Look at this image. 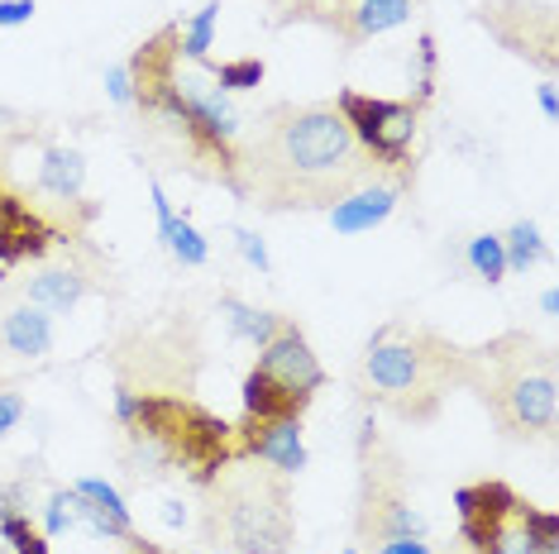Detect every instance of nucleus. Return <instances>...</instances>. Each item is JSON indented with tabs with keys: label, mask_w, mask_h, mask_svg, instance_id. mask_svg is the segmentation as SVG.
<instances>
[{
	"label": "nucleus",
	"mask_w": 559,
	"mask_h": 554,
	"mask_svg": "<svg viewBox=\"0 0 559 554\" xmlns=\"http://www.w3.org/2000/svg\"><path fill=\"white\" fill-rule=\"evenodd\" d=\"M373 178V158L335 106H273L235 144V196L263 210H330Z\"/></svg>",
	"instance_id": "1"
},
{
	"label": "nucleus",
	"mask_w": 559,
	"mask_h": 554,
	"mask_svg": "<svg viewBox=\"0 0 559 554\" xmlns=\"http://www.w3.org/2000/svg\"><path fill=\"white\" fill-rule=\"evenodd\" d=\"M206 497V535L221 540L235 554H287L297 540V521H292V493L287 478L263 469H239L225 463L211 478Z\"/></svg>",
	"instance_id": "2"
},
{
	"label": "nucleus",
	"mask_w": 559,
	"mask_h": 554,
	"mask_svg": "<svg viewBox=\"0 0 559 554\" xmlns=\"http://www.w3.org/2000/svg\"><path fill=\"white\" fill-rule=\"evenodd\" d=\"M460 383L488 401L507 435H545L555 425L550 359L526 335H502L478 354H460Z\"/></svg>",
	"instance_id": "3"
},
{
	"label": "nucleus",
	"mask_w": 559,
	"mask_h": 554,
	"mask_svg": "<svg viewBox=\"0 0 559 554\" xmlns=\"http://www.w3.org/2000/svg\"><path fill=\"white\" fill-rule=\"evenodd\" d=\"M364 373L392 411L412 416V421H430L440 411L444 383H460V349L440 345L436 335L388 339V330H378L368 345Z\"/></svg>",
	"instance_id": "4"
},
{
	"label": "nucleus",
	"mask_w": 559,
	"mask_h": 554,
	"mask_svg": "<svg viewBox=\"0 0 559 554\" xmlns=\"http://www.w3.org/2000/svg\"><path fill=\"white\" fill-rule=\"evenodd\" d=\"M335 110L345 116L349 134L359 138V148L373 162H388V168L406 162V148H412V138H416V106H406V100L359 96V92H340Z\"/></svg>",
	"instance_id": "5"
},
{
	"label": "nucleus",
	"mask_w": 559,
	"mask_h": 554,
	"mask_svg": "<svg viewBox=\"0 0 559 554\" xmlns=\"http://www.w3.org/2000/svg\"><path fill=\"white\" fill-rule=\"evenodd\" d=\"M454 507H460V535H464V545L478 554L516 516L521 497L507 483H498V478H488V483L460 487V493H454Z\"/></svg>",
	"instance_id": "6"
},
{
	"label": "nucleus",
	"mask_w": 559,
	"mask_h": 554,
	"mask_svg": "<svg viewBox=\"0 0 559 554\" xmlns=\"http://www.w3.org/2000/svg\"><path fill=\"white\" fill-rule=\"evenodd\" d=\"M235 459H259L273 473H301L307 469V445H301V421H245V431H235Z\"/></svg>",
	"instance_id": "7"
},
{
	"label": "nucleus",
	"mask_w": 559,
	"mask_h": 554,
	"mask_svg": "<svg viewBox=\"0 0 559 554\" xmlns=\"http://www.w3.org/2000/svg\"><path fill=\"white\" fill-rule=\"evenodd\" d=\"M253 369H263L269 377H277L283 387H292V393H307L316 397V387L325 383V369H321V359L311 354V345H307V335L297 330V325H283L269 345L259 349V363Z\"/></svg>",
	"instance_id": "8"
},
{
	"label": "nucleus",
	"mask_w": 559,
	"mask_h": 554,
	"mask_svg": "<svg viewBox=\"0 0 559 554\" xmlns=\"http://www.w3.org/2000/svg\"><path fill=\"white\" fill-rule=\"evenodd\" d=\"M0 349L10 359H44L53 349V316L34 301H15V306L0 311Z\"/></svg>",
	"instance_id": "9"
},
{
	"label": "nucleus",
	"mask_w": 559,
	"mask_h": 554,
	"mask_svg": "<svg viewBox=\"0 0 559 554\" xmlns=\"http://www.w3.org/2000/svg\"><path fill=\"white\" fill-rule=\"evenodd\" d=\"M392 206H397V186L364 182L330 206V225H335V234H368L373 225H383L392 216Z\"/></svg>",
	"instance_id": "10"
},
{
	"label": "nucleus",
	"mask_w": 559,
	"mask_h": 554,
	"mask_svg": "<svg viewBox=\"0 0 559 554\" xmlns=\"http://www.w3.org/2000/svg\"><path fill=\"white\" fill-rule=\"evenodd\" d=\"M53 230L34 216L24 201L0 196V263H20V258H39L48 249Z\"/></svg>",
	"instance_id": "11"
},
{
	"label": "nucleus",
	"mask_w": 559,
	"mask_h": 554,
	"mask_svg": "<svg viewBox=\"0 0 559 554\" xmlns=\"http://www.w3.org/2000/svg\"><path fill=\"white\" fill-rule=\"evenodd\" d=\"M412 10H416V0H349V5H340L335 29L345 44H364V39H378V34L406 24Z\"/></svg>",
	"instance_id": "12"
},
{
	"label": "nucleus",
	"mask_w": 559,
	"mask_h": 554,
	"mask_svg": "<svg viewBox=\"0 0 559 554\" xmlns=\"http://www.w3.org/2000/svg\"><path fill=\"white\" fill-rule=\"evenodd\" d=\"M311 407L307 393H292L277 377H269L263 369H249L245 377V421H301V411Z\"/></svg>",
	"instance_id": "13"
},
{
	"label": "nucleus",
	"mask_w": 559,
	"mask_h": 554,
	"mask_svg": "<svg viewBox=\"0 0 559 554\" xmlns=\"http://www.w3.org/2000/svg\"><path fill=\"white\" fill-rule=\"evenodd\" d=\"M148 192H154V210H158V239L173 249V258H177V263H187V268H201V263L211 258V244L201 239V230H197L192 220L177 216L173 201H168V192H163L158 182L148 186Z\"/></svg>",
	"instance_id": "14"
},
{
	"label": "nucleus",
	"mask_w": 559,
	"mask_h": 554,
	"mask_svg": "<svg viewBox=\"0 0 559 554\" xmlns=\"http://www.w3.org/2000/svg\"><path fill=\"white\" fill-rule=\"evenodd\" d=\"M82 297H86V277L78 268H44L39 277H29V287H24V301L44 306L48 316H53V311H72Z\"/></svg>",
	"instance_id": "15"
},
{
	"label": "nucleus",
	"mask_w": 559,
	"mask_h": 554,
	"mask_svg": "<svg viewBox=\"0 0 559 554\" xmlns=\"http://www.w3.org/2000/svg\"><path fill=\"white\" fill-rule=\"evenodd\" d=\"M82 182H86V158L78 148H62V144H48L44 148V162H39V186L48 196H62V201H78L82 196Z\"/></svg>",
	"instance_id": "16"
},
{
	"label": "nucleus",
	"mask_w": 559,
	"mask_h": 554,
	"mask_svg": "<svg viewBox=\"0 0 559 554\" xmlns=\"http://www.w3.org/2000/svg\"><path fill=\"white\" fill-rule=\"evenodd\" d=\"M221 316H225V325H230V335L235 339H249V345H269V339L283 330L287 321H277L273 311H259V306H245L239 297H221Z\"/></svg>",
	"instance_id": "17"
},
{
	"label": "nucleus",
	"mask_w": 559,
	"mask_h": 554,
	"mask_svg": "<svg viewBox=\"0 0 559 554\" xmlns=\"http://www.w3.org/2000/svg\"><path fill=\"white\" fill-rule=\"evenodd\" d=\"M78 493L86 497V502H92V507L100 511V516H106V521L110 526H116V535L120 540H130V545H134V521H130V507H124V497L116 493V487H110L106 483V478H78Z\"/></svg>",
	"instance_id": "18"
},
{
	"label": "nucleus",
	"mask_w": 559,
	"mask_h": 554,
	"mask_svg": "<svg viewBox=\"0 0 559 554\" xmlns=\"http://www.w3.org/2000/svg\"><path fill=\"white\" fill-rule=\"evenodd\" d=\"M215 20H221V0H206L187 24H177V53H187L192 62H206L215 44Z\"/></svg>",
	"instance_id": "19"
},
{
	"label": "nucleus",
	"mask_w": 559,
	"mask_h": 554,
	"mask_svg": "<svg viewBox=\"0 0 559 554\" xmlns=\"http://www.w3.org/2000/svg\"><path fill=\"white\" fill-rule=\"evenodd\" d=\"M464 263L474 268V277H483V282H502V277H507L502 239H498V234H474V239L464 244Z\"/></svg>",
	"instance_id": "20"
},
{
	"label": "nucleus",
	"mask_w": 559,
	"mask_h": 554,
	"mask_svg": "<svg viewBox=\"0 0 559 554\" xmlns=\"http://www.w3.org/2000/svg\"><path fill=\"white\" fill-rule=\"evenodd\" d=\"M502 254H507V268L526 273L531 263H536V258L545 254V239H540V230H536L531 220H516L512 230L502 234Z\"/></svg>",
	"instance_id": "21"
},
{
	"label": "nucleus",
	"mask_w": 559,
	"mask_h": 554,
	"mask_svg": "<svg viewBox=\"0 0 559 554\" xmlns=\"http://www.w3.org/2000/svg\"><path fill=\"white\" fill-rule=\"evenodd\" d=\"M0 540L10 545V554H48V535L34 531L29 516H24V511L0 516Z\"/></svg>",
	"instance_id": "22"
},
{
	"label": "nucleus",
	"mask_w": 559,
	"mask_h": 554,
	"mask_svg": "<svg viewBox=\"0 0 559 554\" xmlns=\"http://www.w3.org/2000/svg\"><path fill=\"white\" fill-rule=\"evenodd\" d=\"M263 58H230V62H221V68H215V86H221L225 96L230 92H253V86L263 82Z\"/></svg>",
	"instance_id": "23"
},
{
	"label": "nucleus",
	"mask_w": 559,
	"mask_h": 554,
	"mask_svg": "<svg viewBox=\"0 0 559 554\" xmlns=\"http://www.w3.org/2000/svg\"><path fill=\"white\" fill-rule=\"evenodd\" d=\"M521 526H526L531 545L540 554H559V516L555 511H540V507H531V502H521Z\"/></svg>",
	"instance_id": "24"
},
{
	"label": "nucleus",
	"mask_w": 559,
	"mask_h": 554,
	"mask_svg": "<svg viewBox=\"0 0 559 554\" xmlns=\"http://www.w3.org/2000/svg\"><path fill=\"white\" fill-rule=\"evenodd\" d=\"M478 554H540L536 545H531L526 526H521V507H516V516H512V521H507L502 531L492 535V540H488V545H483Z\"/></svg>",
	"instance_id": "25"
},
{
	"label": "nucleus",
	"mask_w": 559,
	"mask_h": 554,
	"mask_svg": "<svg viewBox=\"0 0 559 554\" xmlns=\"http://www.w3.org/2000/svg\"><path fill=\"white\" fill-rule=\"evenodd\" d=\"M44 531H48V535H62V531H72V507H68V487H58V493L48 497V511H44Z\"/></svg>",
	"instance_id": "26"
},
{
	"label": "nucleus",
	"mask_w": 559,
	"mask_h": 554,
	"mask_svg": "<svg viewBox=\"0 0 559 554\" xmlns=\"http://www.w3.org/2000/svg\"><path fill=\"white\" fill-rule=\"evenodd\" d=\"M235 244H239V254H245L259 273H269V268H273V258H269V249H263V239L253 234V230H245V225L235 230Z\"/></svg>",
	"instance_id": "27"
},
{
	"label": "nucleus",
	"mask_w": 559,
	"mask_h": 554,
	"mask_svg": "<svg viewBox=\"0 0 559 554\" xmlns=\"http://www.w3.org/2000/svg\"><path fill=\"white\" fill-rule=\"evenodd\" d=\"M106 92L116 106H134V82H130V68H124V62L106 68Z\"/></svg>",
	"instance_id": "28"
},
{
	"label": "nucleus",
	"mask_w": 559,
	"mask_h": 554,
	"mask_svg": "<svg viewBox=\"0 0 559 554\" xmlns=\"http://www.w3.org/2000/svg\"><path fill=\"white\" fill-rule=\"evenodd\" d=\"M34 20V0H0V29H15V24Z\"/></svg>",
	"instance_id": "29"
},
{
	"label": "nucleus",
	"mask_w": 559,
	"mask_h": 554,
	"mask_svg": "<svg viewBox=\"0 0 559 554\" xmlns=\"http://www.w3.org/2000/svg\"><path fill=\"white\" fill-rule=\"evenodd\" d=\"M24 416V397L20 393H0V435H10Z\"/></svg>",
	"instance_id": "30"
},
{
	"label": "nucleus",
	"mask_w": 559,
	"mask_h": 554,
	"mask_svg": "<svg viewBox=\"0 0 559 554\" xmlns=\"http://www.w3.org/2000/svg\"><path fill=\"white\" fill-rule=\"evenodd\" d=\"M139 397H144V393H130V387H120V393H116V421L124 425V431H130L134 416H139Z\"/></svg>",
	"instance_id": "31"
},
{
	"label": "nucleus",
	"mask_w": 559,
	"mask_h": 554,
	"mask_svg": "<svg viewBox=\"0 0 559 554\" xmlns=\"http://www.w3.org/2000/svg\"><path fill=\"white\" fill-rule=\"evenodd\" d=\"M378 554H430V545H426V540L402 535V540H383V545H378Z\"/></svg>",
	"instance_id": "32"
},
{
	"label": "nucleus",
	"mask_w": 559,
	"mask_h": 554,
	"mask_svg": "<svg viewBox=\"0 0 559 554\" xmlns=\"http://www.w3.org/2000/svg\"><path fill=\"white\" fill-rule=\"evenodd\" d=\"M10 511H24V487L20 483L0 487V516H10Z\"/></svg>",
	"instance_id": "33"
},
{
	"label": "nucleus",
	"mask_w": 559,
	"mask_h": 554,
	"mask_svg": "<svg viewBox=\"0 0 559 554\" xmlns=\"http://www.w3.org/2000/svg\"><path fill=\"white\" fill-rule=\"evenodd\" d=\"M20 124H24V116H15V110H5V106H0V138H5V134H15Z\"/></svg>",
	"instance_id": "34"
},
{
	"label": "nucleus",
	"mask_w": 559,
	"mask_h": 554,
	"mask_svg": "<svg viewBox=\"0 0 559 554\" xmlns=\"http://www.w3.org/2000/svg\"><path fill=\"white\" fill-rule=\"evenodd\" d=\"M540 110H545V120H555V82L540 86Z\"/></svg>",
	"instance_id": "35"
},
{
	"label": "nucleus",
	"mask_w": 559,
	"mask_h": 554,
	"mask_svg": "<svg viewBox=\"0 0 559 554\" xmlns=\"http://www.w3.org/2000/svg\"><path fill=\"white\" fill-rule=\"evenodd\" d=\"M540 311H545V316H555V311H559V297H555V287H550V292H540Z\"/></svg>",
	"instance_id": "36"
},
{
	"label": "nucleus",
	"mask_w": 559,
	"mask_h": 554,
	"mask_svg": "<svg viewBox=\"0 0 559 554\" xmlns=\"http://www.w3.org/2000/svg\"><path fill=\"white\" fill-rule=\"evenodd\" d=\"M130 554H168V550H158V545H148V540H134Z\"/></svg>",
	"instance_id": "37"
},
{
	"label": "nucleus",
	"mask_w": 559,
	"mask_h": 554,
	"mask_svg": "<svg viewBox=\"0 0 559 554\" xmlns=\"http://www.w3.org/2000/svg\"><path fill=\"white\" fill-rule=\"evenodd\" d=\"M335 5H349V0H335Z\"/></svg>",
	"instance_id": "38"
},
{
	"label": "nucleus",
	"mask_w": 559,
	"mask_h": 554,
	"mask_svg": "<svg viewBox=\"0 0 559 554\" xmlns=\"http://www.w3.org/2000/svg\"><path fill=\"white\" fill-rule=\"evenodd\" d=\"M345 554H359V550H345Z\"/></svg>",
	"instance_id": "39"
}]
</instances>
